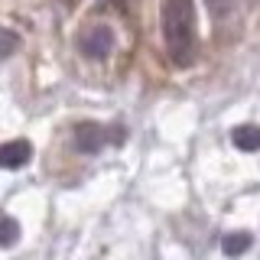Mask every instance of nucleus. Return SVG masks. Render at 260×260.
<instances>
[{
	"label": "nucleus",
	"instance_id": "nucleus-1",
	"mask_svg": "<svg viewBox=\"0 0 260 260\" xmlns=\"http://www.w3.org/2000/svg\"><path fill=\"white\" fill-rule=\"evenodd\" d=\"M162 39L173 65H192L195 59V4L162 0Z\"/></svg>",
	"mask_w": 260,
	"mask_h": 260
},
{
	"label": "nucleus",
	"instance_id": "nucleus-2",
	"mask_svg": "<svg viewBox=\"0 0 260 260\" xmlns=\"http://www.w3.org/2000/svg\"><path fill=\"white\" fill-rule=\"evenodd\" d=\"M78 49L88 59H108L114 49V32L108 26H85L78 32Z\"/></svg>",
	"mask_w": 260,
	"mask_h": 260
},
{
	"label": "nucleus",
	"instance_id": "nucleus-3",
	"mask_svg": "<svg viewBox=\"0 0 260 260\" xmlns=\"http://www.w3.org/2000/svg\"><path fill=\"white\" fill-rule=\"evenodd\" d=\"M29 156H32V146L26 140L0 143V169H20L29 162Z\"/></svg>",
	"mask_w": 260,
	"mask_h": 260
},
{
	"label": "nucleus",
	"instance_id": "nucleus-4",
	"mask_svg": "<svg viewBox=\"0 0 260 260\" xmlns=\"http://www.w3.org/2000/svg\"><path fill=\"white\" fill-rule=\"evenodd\" d=\"M75 150L78 153H98L101 150V143H104V127H98V124H78L75 127Z\"/></svg>",
	"mask_w": 260,
	"mask_h": 260
},
{
	"label": "nucleus",
	"instance_id": "nucleus-5",
	"mask_svg": "<svg viewBox=\"0 0 260 260\" xmlns=\"http://www.w3.org/2000/svg\"><path fill=\"white\" fill-rule=\"evenodd\" d=\"M231 140H234L238 150L254 153V150H260V127L257 124H241V127L231 130Z\"/></svg>",
	"mask_w": 260,
	"mask_h": 260
},
{
	"label": "nucleus",
	"instance_id": "nucleus-6",
	"mask_svg": "<svg viewBox=\"0 0 260 260\" xmlns=\"http://www.w3.org/2000/svg\"><path fill=\"white\" fill-rule=\"evenodd\" d=\"M250 244H254V238L247 231H231V234H224L221 250H224V257H241L244 250H250Z\"/></svg>",
	"mask_w": 260,
	"mask_h": 260
},
{
	"label": "nucleus",
	"instance_id": "nucleus-7",
	"mask_svg": "<svg viewBox=\"0 0 260 260\" xmlns=\"http://www.w3.org/2000/svg\"><path fill=\"white\" fill-rule=\"evenodd\" d=\"M20 241V224H16V218H0V247H13V244Z\"/></svg>",
	"mask_w": 260,
	"mask_h": 260
},
{
	"label": "nucleus",
	"instance_id": "nucleus-8",
	"mask_svg": "<svg viewBox=\"0 0 260 260\" xmlns=\"http://www.w3.org/2000/svg\"><path fill=\"white\" fill-rule=\"evenodd\" d=\"M234 4H238V0H205L208 13H211V16H218V20L231 13V10H234Z\"/></svg>",
	"mask_w": 260,
	"mask_h": 260
},
{
	"label": "nucleus",
	"instance_id": "nucleus-9",
	"mask_svg": "<svg viewBox=\"0 0 260 260\" xmlns=\"http://www.w3.org/2000/svg\"><path fill=\"white\" fill-rule=\"evenodd\" d=\"M13 49H16V36L7 32V29H0V55H10Z\"/></svg>",
	"mask_w": 260,
	"mask_h": 260
}]
</instances>
